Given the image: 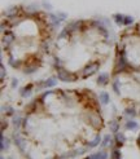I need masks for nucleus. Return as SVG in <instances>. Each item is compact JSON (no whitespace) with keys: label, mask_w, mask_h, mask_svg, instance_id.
<instances>
[{"label":"nucleus","mask_w":140,"mask_h":159,"mask_svg":"<svg viewBox=\"0 0 140 159\" xmlns=\"http://www.w3.org/2000/svg\"><path fill=\"white\" fill-rule=\"evenodd\" d=\"M57 78L61 82H73V80H75V76H73L69 71H66L62 67H57Z\"/></svg>","instance_id":"obj_1"},{"label":"nucleus","mask_w":140,"mask_h":159,"mask_svg":"<svg viewBox=\"0 0 140 159\" xmlns=\"http://www.w3.org/2000/svg\"><path fill=\"white\" fill-rule=\"evenodd\" d=\"M99 67H100V64H97V62L88 64L84 69H83V76L86 78V76H91V75H94L97 70H99Z\"/></svg>","instance_id":"obj_2"},{"label":"nucleus","mask_w":140,"mask_h":159,"mask_svg":"<svg viewBox=\"0 0 140 159\" xmlns=\"http://www.w3.org/2000/svg\"><path fill=\"white\" fill-rule=\"evenodd\" d=\"M127 67V61L126 57L123 55H121L117 60V65H115V73H120V71H125Z\"/></svg>","instance_id":"obj_3"},{"label":"nucleus","mask_w":140,"mask_h":159,"mask_svg":"<svg viewBox=\"0 0 140 159\" xmlns=\"http://www.w3.org/2000/svg\"><path fill=\"white\" fill-rule=\"evenodd\" d=\"M90 123L91 125H94L95 128H101V124H103V120H101V116L95 114V115H91L90 116Z\"/></svg>","instance_id":"obj_4"},{"label":"nucleus","mask_w":140,"mask_h":159,"mask_svg":"<svg viewBox=\"0 0 140 159\" xmlns=\"http://www.w3.org/2000/svg\"><path fill=\"white\" fill-rule=\"evenodd\" d=\"M14 35L12 34L11 31H8V32H4V36H3V43L5 44V46H9V44H12L14 41Z\"/></svg>","instance_id":"obj_5"},{"label":"nucleus","mask_w":140,"mask_h":159,"mask_svg":"<svg viewBox=\"0 0 140 159\" xmlns=\"http://www.w3.org/2000/svg\"><path fill=\"white\" fill-rule=\"evenodd\" d=\"M14 144H16V145L18 146L21 151H23V150H25V146H26V141L23 140V139H21L20 136H14Z\"/></svg>","instance_id":"obj_6"},{"label":"nucleus","mask_w":140,"mask_h":159,"mask_svg":"<svg viewBox=\"0 0 140 159\" xmlns=\"http://www.w3.org/2000/svg\"><path fill=\"white\" fill-rule=\"evenodd\" d=\"M108 82H109V75L106 74V73L100 74V75H99V78H97V83H99L100 85H105V84H108Z\"/></svg>","instance_id":"obj_7"},{"label":"nucleus","mask_w":140,"mask_h":159,"mask_svg":"<svg viewBox=\"0 0 140 159\" xmlns=\"http://www.w3.org/2000/svg\"><path fill=\"white\" fill-rule=\"evenodd\" d=\"M106 157H108V154L105 151H99L96 154H92L90 157H87L86 159H106Z\"/></svg>","instance_id":"obj_8"},{"label":"nucleus","mask_w":140,"mask_h":159,"mask_svg":"<svg viewBox=\"0 0 140 159\" xmlns=\"http://www.w3.org/2000/svg\"><path fill=\"white\" fill-rule=\"evenodd\" d=\"M17 13H18V7H11L9 9H7V11L4 12V16H7V17H14Z\"/></svg>","instance_id":"obj_9"},{"label":"nucleus","mask_w":140,"mask_h":159,"mask_svg":"<svg viewBox=\"0 0 140 159\" xmlns=\"http://www.w3.org/2000/svg\"><path fill=\"white\" fill-rule=\"evenodd\" d=\"M99 100H100V102L103 105L109 104V95L106 93V92H101L100 96H99Z\"/></svg>","instance_id":"obj_10"},{"label":"nucleus","mask_w":140,"mask_h":159,"mask_svg":"<svg viewBox=\"0 0 140 159\" xmlns=\"http://www.w3.org/2000/svg\"><path fill=\"white\" fill-rule=\"evenodd\" d=\"M115 141H117L118 146H122L125 144V141H126V136H125L123 133H118L117 132V134H115Z\"/></svg>","instance_id":"obj_11"},{"label":"nucleus","mask_w":140,"mask_h":159,"mask_svg":"<svg viewBox=\"0 0 140 159\" xmlns=\"http://www.w3.org/2000/svg\"><path fill=\"white\" fill-rule=\"evenodd\" d=\"M109 130L110 132H114V133H117L118 130H120V124H118L117 120H112L109 123Z\"/></svg>","instance_id":"obj_12"},{"label":"nucleus","mask_w":140,"mask_h":159,"mask_svg":"<svg viewBox=\"0 0 140 159\" xmlns=\"http://www.w3.org/2000/svg\"><path fill=\"white\" fill-rule=\"evenodd\" d=\"M55 85H56V79L49 78V79H47L46 82H44L43 84L40 85V88H42V87H44V88H48V87H55Z\"/></svg>","instance_id":"obj_13"},{"label":"nucleus","mask_w":140,"mask_h":159,"mask_svg":"<svg viewBox=\"0 0 140 159\" xmlns=\"http://www.w3.org/2000/svg\"><path fill=\"white\" fill-rule=\"evenodd\" d=\"M138 128H139V125H138V123H136V122L130 120V122L126 123V130H129V131H136Z\"/></svg>","instance_id":"obj_14"},{"label":"nucleus","mask_w":140,"mask_h":159,"mask_svg":"<svg viewBox=\"0 0 140 159\" xmlns=\"http://www.w3.org/2000/svg\"><path fill=\"white\" fill-rule=\"evenodd\" d=\"M113 18H114V21H115V23H117V25H123L125 23V16H122V14H114V16H113Z\"/></svg>","instance_id":"obj_15"},{"label":"nucleus","mask_w":140,"mask_h":159,"mask_svg":"<svg viewBox=\"0 0 140 159\" xmlns=\"http://www.w3.org/2000/svg\"><path fill=\"white\" fill-rule=\"evenodd\" d=\"M31 88H32V85H27V87H25V88L21 89V95H22V97H29V96L31 95Z\"/></svg>","instance_id":"obj_16"},{"label":"nucleus","mask_w":140,"mask_h":159,"mask_svg":"<svg viewBox=\"0 0 140 159\" xmlns=\"http://www.w3.org/2000/svg\"><path fill=\"white\" fill-rule=\"evenodd\" d=\"M21 123H22V118H21L20 115H14L13 116V125L16 128H18L21 127Z\"/></svg>","instance_id":"obj_17"},{"label":"nucleus","mask_w":140,"mask_h":159,"mask_svg":"<svg viewBox=\"0 0 140 159\" xmlns=\"http://www.w3.org/2000/svg\"><path fill=\"white\" fill-rule=\"evenodd\" d=\"M0 141H1V150H5V148L8 149V146H9V140H5L4 134H1V137H0Z\"/></svg>","instance_id":"obj_18"},{"label":"nucleus","mask_w":140,"mask_h":159,"mask_svg":"<svg viewBox=\"0 0 140 159\" xmlns=\"http://www.w3.org/2000/svg\"><path fill=\"white\" fill-rule=\"evenodd\" d=\"M38 70V66H27V67L23 69V73L25 74H32Z\"/></svg>","instance_id":"obj_19"},{"label":"nucleus","mask_w":140,"mask_h":159,"mask_svg":"<svg viewBox=\"0 0 140 159\" xmlns=\"http://www.w3.org/2000/svg\"><path fill=\"white\" fill-rule=\"evenodd\" d=\"M100 142H101V137H100V136H96V137H95V139L90 142V145H88V146H90V148H95V146H97Z\"/></svg>","instance_id":"obj_20"},{"label":"nucleus","mask_w":140,"mask_h":159,"mask_svg":"<svg viewBox=\"0 0 140 159\" xmlns=\"http://www.w3.org/2000/svg\"><path fill=\"white\" fill-rule=\"evenodd\" d=\"M110 144H112V139H110L109 134H106V136L104 137V140H103V146L104 148H109Z\"/></svg>","instance_id":"obj_21"},{"label":"nucleus","mask_w":140,"mask_h":159,"mask_svg":"<svg viewBox=\"0 0 140 159\" xmlns=\"http://www.w3.org/2000/svg\"><path fill=\"white\" fill-rule=\"evenodd\" d=\"M134 23V18L131 16H125V23L123 25H126V26H130V25H132Z\"/></svg>","instance_id":"obj_22"},{"label":"nucleus","mask_w":140,"mask_h":159,"mask_svg":"<svg viewBox=\"0 0 140 159\" xmlns=\"http://www.w3.org/2000/svg\"><path fill=\"white\" fill-rule=\"evenodd\" d=\"M125 113H126L127 115H130V116H135L136 115V111H135L134 107H127V109L125 110Z\"/></svg>","instance_id":"obj_23"},{"label":"nucleus","mask_w":140,"mask_h":159,"mask_svg":"<svg viewBox=\"0 0 140 159\" xmlns=\"http://www.w3.org/2000/svg\"><path fill=\"white\" fill-rule=\"evenodd\" d=\"M118 84H120V82H118V80H114V83H113V89H114V92L117 95H120L121 91H120V87H118Z\"/></svg>","instance_id":"obj_24"},{"label":"nucleus","mask_w":140,"mask_h":159,"mask_svg":"<svg viewBox=\"0 0 140 159\" xmlns=\"http://www.w3.org/2000/svg\"><path fill=\"white\" fill-rule=\"evenodd\" d=\"M5 74H7V71H5V67H4V65H0V78H1V80H4V78H5Z\"/></svg>","instance_id":"obj_25"},{"label":"nucleus","mask_w":140,"mask_h":159,"mask_svg":"<svg viewBox=\"0 0 140 159\" xmlns=\"http://www.w3.org/2000/svg\"><path fill=\"white\" fill-rule=\"evenodd\" d=\"M9 64L13 66V67H18V66H20V61H16V60H14L13 57L11 56L9 57Z\"/></svg>","instance_id":"obj_26"},{"label":"nucleus","mask_w":140,"mask_h":159,"mask_svg":"<svg viewBox=\"0 0 140 159\" xmlns=\"http://www.w3.org/2000/svg\"><path fill=\"white\" fill-rule=\"evenodd\" d=\"M112 157H113V159H121V153L118 151V150H114L113 154H112Z\"/></svg>","instance_id":"obj_27"},{"label":"nucleus","mask_w":140,"mask_h":159,"mask_svg":"<svg viewBox=\"0 0 140 159\" xmlns=\"http://www.w3.org/2000/svg\"><path fill=\"white\" fill-rule=\"evenodd\" d=\"M57 17H58V18H60V21H61V20H65V18H66V14H65V13H58Z\"/></svg>","instance_id":"obj_28"},{"label":"nucleus","mask_w":140,"mask_h":159,"mask_svg":"<svg viewBox=\"0 0 140 159\" xmlns=\"http://www.w3.org/2000/svg\"><path fill=\"white\" fill-rule=\"evenodd\" d=\"M7 114H8V115H11V114H13V109L8 106V107H7Z\"/></svg>","instance_id":"obj_29"},{"label":"nucleus","mask_w":140,"mask_h":159,"mask_svg":"<svg viewBox=\"0 0 140 159\" xmlns=\"http://www.w3.org/2000/svg\"><path fill=\"white\" fill-rule=\"evenodd\" d=\"M17 83H18V82H17L16 79H13V80H12V87H13V88H14V87L17 85Z\"/></svg>","instance_id":"obj_30"},{"label":"nucleus","mask_w":140,"mask_h":159,"mask_svg":"<svg viewBox=\"0 0 140 159\" xmlns=\"http://www.w3.org/2000/svg\"><path fill=\"white\" fill-rule=\"evenodd\" d=\"M44 7L48 8V9H51V5H49V4H47V3H44Z\"/></svg>","instance_id":"obj_31"},{"label":"nucleus","mask_w":140,"mask_h":159,"mask_svg":"<svg viewBox=\"0 0 140 159\" xmlns=\"http://www.w3.org/2000/svg\"><path fill=\"white\" fill-rule=\"evenodd\" d=\"M138 145L140 146V136H139V139H138Z\"/></svg>","instance_id":"obj_32"},{"label":"nucleus","mask_w":140,"mask_h":159,"mask_svg":"<svg viewBox=\"0 0 140 159\" xmlns=\"http://www.w3.org/2000/svg\"><path fill=\"white\" fill-rule=\"evenodd\" d=\"M139 32H140V25H139Z\"/></svg>","instance_id":"obj_33"},{"label":"nucleus","mask_w":140,"mask_h":159,"mask_svg":"<svg viewBox=\"0 0 140 159\" xmlns=\"http://www.w3.org/2000/svg\"><path fill=\"white\" fill-rule=\"evenodd\" d=\"M0 159H4V158H3V157H1V158H0Z\"/></svg>","instance_id":"obj_34"}]
</instances>
